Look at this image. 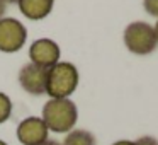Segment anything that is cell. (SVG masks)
<instances>
[{
	"label": "cell",
	"mask_w": 158,
	"mask_h": 145,
	"mask_svg": "<svg viewBox=\"0 0 158 145\" xmlns=\"http://www.w3.org/2000/svg\"><path fill=\"white\" fill-rule=\"evenodd\" d=\"M12 114V101L7 94L0 92V125L5 123V121L10 118Z\"/></svg>",
	"instance_id": "30bf717a"
},
{
	"label": "cell",
	"mask_w": 158,
	"mask_h": 145,
	"mask_svg": "<svg viewBox=\"0 0 158 145\" xmlns=\"http://www.w3.org/2000/svg\"><path fill=\"white\" fill-rule=\"evenodd\" d=\"M48 126L38 116H29L22 120L17 126V140L22 145H39L48 140Z\"/></svg>",
	"instance_id": "52a82bcc"
},
{
	"label": "cell",
	"mask_w": 158,
	"mask_h": 145,
	"mask_svg": "<svg viewBox=\"0 0 158 145\" xmlns=\"http://www.w3.org/2000/svg\"><path fill=\"white\" fill-rule=\"evenodd\" d=\"M134 145H158V140L155 137H141L134 142Z\"/></svg>",
	"instance_id": "7c38bea8"
},
{
	"label": "cell",
	"mask_w": 158,
	"mask_h": 145,
	"mask_svg": "<svg viewBox=\"0 0 158 145\" xmlns=\"http://www.w3.org/2000/svg\"><path fill=\"white\" fill-rule=\"evenodd\" d=\"M17 4L24 17L31 21H41L51 14L55 0H19Z\"/></svg>",
	"instance_id": "ba28073f"
},
{
	"label": "cell",
	"mask_w": 158,
	"mask_h": 145,
	"mask_svg": "<svg viewBox=\"0 0 158 145\" xmlns=\"http://www.w3.org/2000/svg\"><path fill=\"white\" fill-rule=\"evenodd\" d=\"M27 29L14 17H4L0 21V51L15 53L26 45Z\"/></svg>",
	"instance_id": "277c9868"
},
{
	"label": "cell",
	"mask_w": 158,
	"mask_h": 145,
	"mask_svg": "<svg viewBox=\"0 0 158 145\" xmlns=\"http://www.w3.org/2000/svg\"><path fill=\"white\" fill-rule=\"evenodd\" d=\"M46 77H48V68H43L29 62L19 72V84L31 96H43L46 94Z\"/></svg>",
	"instance_id": "8992f818"
},
{
	"label": "cell",
	"mask_w": 158,
	"mask_h": 145,
	"mask_svg": "<svg viewBox=\"0 0 158 145\" xmlns=\"http://www.w3.org/2000/svg\"><path fill=\"white\" fill-rule=\"evenodd\" d=\"M63 145H97L95 137L87 130H72L66 133Z\"/></svg>",
	"instance_id": "9c48e42d"
},
{
	"label": "cell",
	"mask_w": 158,
	"mask_h": 145,
	"mask_svg": "<svg viewBox=\"0 0 158 145\" xmlns=\"http://www.w3.org/2000/svg\"><path fill=\"white\" fill-rule=\"evenodd\" d=\"M78 70L70 62H58L48 68L46 77V94L49 99H70L78 87Z\"/></svg>",
	"instance_id": "6da1fadb"
},
{
	"label": "cell",
	"mask_w": 158,
	"mask_h": 145,
	"mask_svg": "<svg viewBox=\"0 0 158 145\" xmlns=\"http://www.w3.org/2000/svg\"><path fill=\"white\" fill-rule=\"evenodd\" d=\"M112 145H134V142H131V140H119V142H116V143H112Z\"/></svg>",
	"instance_id": "5bb4252c"
},
{
	"label": "cell",
	"mask_w": 158,
	"mask_h": 145,
	"mask_svg": "<svg viewBox=\"0 0 158 145\" xmlns=\"http://www.w3.org/2000/svg\"><path fill=\"white\" fill-rule=\"evenodd\" d=\"M0 145H7V143H5V142H4V140H0Z\"/></svg>",
	"instance_id": "ac0fdd59"
},
{
	"label": "cell",
	"mask_w": 158,
	"mask_h": 145,
	"mask_svg": "<svg viewBox=\"0 0 158 145\" xmlns=\"http://www.w3.org/2000/svg\"><path fill=\"white\" fill-rule=\"evenodd\" d=\"M39 145H60V143L56 140H49V138H48L46 142H43V143H39Z\"/></svg>",
	"instance_id": "9a60e30c"
},
{
	"label": "cell",
	"mask_w": 158,
	"mask_h": 145,
	"mask_svg": "<svg viewBox=\"0 0 158 145\" xmlns=\"http://www.w3.org/2000/svg\"><path fill=\"white\" fill-rule=\"evenodd\" d=\"M78 118L77 104L72 99H49L43 106L41 120L46 123L49 131L68 133L73 130Z\"/></svg>",
	"instance_id": "7a4b0ae2"
},
{
	"label": "cell",
	"mask_w": 158,
	"mask_h": 145,
	"mask_svg": "<svg viewBox=\"0 0 158 145\" xmlns=\"http://www.w3.org/2000/svg\"><path fill=\"white\" fill-rule=\"evenodd\" d=\"M143 7L150 15L158 17V0H143Z\"/></svg>",
	"instance_id": "8fae6325"
},
{
	"label": "cell",
	"mask_w": 158,
	"mask_h": 145,
	"mask_svg": "<svg viewBox=\"0 0 158 145\" xmlns=\"http://www.w3.org/2000/svg\"><path fill=\"white\" fill-rule=\"evenodd\" d=\"M153 29H155V34H156V39H158V21H156V26H155Z\"/></svg>",
	"instance_id": "e0dca14e"
},
{
	"label": "cell",
	"mask_w": 158,
	"mask_h": 145,
	"mask_svg": "<svg viewBox=\"0 0 158 145\" xmlns=\"http://www.w3.org/2000/svg\"><path fill=\"white\" fill-rule=\"evenodd\" d=\"M5 11H7V4H5L4 0H0V21L5 17Z\"/></svg>",
	"instance_id": "4fadbf2b"
},
{
	"label": "cell",
	"mask_w": 158,
	"mask_h": 145,
	"mask_svg": "<svg viewBox=\"0 0 158 145\" xmlns=\"http://www.w3.org/2000/svg\"><path fill=\"white\" fill-rule=\"evenodd\" d=\"M4 2H5V4H17L19 0H4Z\"/></svg>",
	"instance_id": "2e32d148"
},
{
	"label": "cell",
	"mask_w": 158,
	"mask_h": 145,
	"mask_svg": "<svg viewBox=\"0 0 158 145\" xmlns=\"http://www.w3.org/2000/svg\"><path fill=\"white\" fill-rule=\"evenodd\" d=\"M60 56H61L60 46L56 45V41H53L49 38L36 39L29 48L31 63L43 67V68H51L53 65H56L60 62Z\"/></svg>",
	"instance_id": "5b68a950"
},
{
	"label": "cell",
	"mask_w": 158,
	"mask_h": 145,
	"mask_svg": "<svg viewBox=\"0 0 158 145\" xmlns=\"http://www.w3.org/2000/svg\"><path fill=\"white\" fill-rule=\"evenodd\" d=\"M124 45L134 55H150L156 50L158 39L148 22L136 21L124 29Z\"/></svg>",
	"instance_id": "3957f363"
}]
</instances>
